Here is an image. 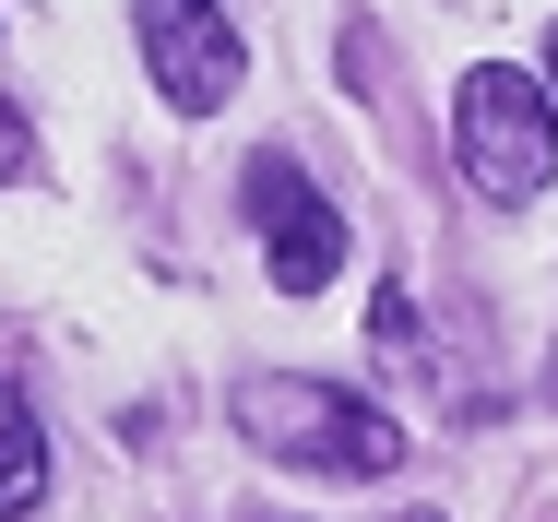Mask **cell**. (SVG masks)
<instances>
[{
	"instance_id": "6da1fadb",
	"label": "cell",
	"mask_w": 558,
	"mask_h": 522,
	"mask_svg": "<svg viewBox=\"0 0 558 522\" xmlns=\"http://www.w3.org/2000/svg\"><path fill=\"white\" fill-rule=\"evenodd\" d=\"M238 427H250V451H274V463H298V475H392V463H404V427L380 416L368 392H344V380L250 368V380H238Z\"/></svg>"
},
{
	"instance_id": "7a4b0ae2",
	"label": "cell",
	"mask_w": 558,
	"mask_h": 522,
	"mask_svg": "<svg viewBox=\"0 0 558 522\" xmlns=\"http://www.w3.org/2000/svg\"><path fill=\"white\" fill-rule=\"evenodd\" d=\"M451 155H463V179L487 191V203H547L558 191V107L535 72H511V60H475L463 84H451Z\"/></svg>"
},
{
	"instance_id": "3957f363",
	"label": "cell",
	"mask_w": 558,
	"mask_h": 522,
	"mask_svg": "<svg viewBox=\"0 0 558 522\" xmlns=\"http://www.w3.org/2000/svg\"><path fill=\"white\" fill-rule=\"evenodd\" d=\"M238 203H250V226H262V274H274V298H322V286L344 274V214L310 191L298 155H250Z\"/></svg>"
},
{
	"instance_id": "277c9868",
	"label": "cell",
	"mask_w": 558,
	"mask_h": 522,
	"mask_svg": "<svg viewBox=\"0 0 558 522\" xmlns=\"http://www.w3.org/2000/svg\"><path fill=\"white\" fill-rule=\"evenodd\" d=\"M131 36H143V72L179 119H215L238 84H250V48L215 0H131Z\"/></svg>"
},
{
	"instance_id": "5b68a950",
	"label": "cell",
	"mask_w": 558,
	"mask_h": 522,
	"mask_svg": "<svg viewBox=\"0 0 558 522\" xmlns=\"http://www.w3.org/2000/svg\"><path fill=\"white\" fill-rule=\"evenodd\" d=\"M48 499V439H36V416H24V392L0 380V522H24Z\"/></svg>"
},
{
	"instance_id": "8992f818",
	"label": "cell",
	"mask_w": 558,
	"mask_h": 522,
	"mask_svg": "<svg viewBox=\"0 0 558 522\" xmlns=\"http://www.w3.org/2000/svg\"><path fill=\"white\" fill-rule=\"evenodd\" d=\"M24 155H36V131H24V107L0 96V179H24Z\"/></svg>"
},
{
	"instance_id": "52a82bcc",
	"label": "cell",
	"mask_w": 558,
	"mask_h": 522,
	"mask_svg": "<svg viewBox=\"0 0 558 522\" xmlns=\"http://www.w3.org/2000/svg\"><path fill=\"white\" fill-rule=\"evenodd\" d=\"M547 72H558V24H547Z\"/></svg>"
},
{
	"instance_id": "ba28073f",
	"label": "cell",
	"mask_w": 558,
	"mask_h": 522,
	"mask_svg": "<svg viewBox=\"0 0 558 522\" xmlns=\"http://www.w3.org/2000/svg\"><path fill=\"white\" fill-rule=\"evenodd\" d=\"M392 522H440V511H392Z\"/></svg>"
}]
</instances>
